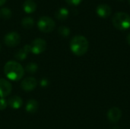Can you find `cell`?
I'll return each instance as SVG.
<instances>
[{"label": "cell", "mask_w": 130, "mask_h": 129, "mask_svg": "<svg viewBox=\"0 0 130 129\" xmlns=\"http://www.w3.org/2000/svg\"><path fill=\"white\" fill-rule=\"evenodd\" d=\"M4 72L8 79L15 81L23 78L24 69L19 62L15 61H9L4 67Z\"/></svg>", "instance_id": "6da1fadb"}, {"label": "cell", "mask_w": 130, "mask_h": 129, "mask_svg": "<svg viewBox=\"0 0 130 129\" xmlns=\"http://www.w3.org/2000/svg\"><path fill=\"white\" fill-rule=\"evenodd\" d=\"M89 47V43L86 37L82 35L75 36L70 41L71 51L78 56L85 55Z\"/></svg>", "instance_id": "7a4b0ae2"}, {"label": "cell", "mask_w": 130, "mask_h": 129, "mask_svg": "<svg viewBox=\"0 0 130 129\" xmlns=\"http://www.w3.org/2000/svg\"><path fill=\"white\" fill-rule=\"evenodd\" d=\"M113 26L120 30H124L130 27V15L125 12L116 13L112 19Z\"/></svg>", "instance_id": "3957f363"}, {"label": "cell", "mask_w": 130, "mask_h": 129, "mask_svg": "<svg viewBox=\"0 0 130 129\" xmlns=\"http://www.w3.org/2000/svg\"><path fill=\"white\" fill-rule=\"evenodd\" d=\"M37 27L41 32L50 33L54 30L56 24L51 17L47 16H43L39 19L37 22Z\"/></svg>", "instance_id": "277c9868"}, {"label": "cell", "mask_w": 130, "mask_h": 129, "mask_svg": "<svg viewBox=\"0 0 130 129\" xmlns=\"http://www.w3.org/2000/svg\"><path fill=\"white\" fill-rule=\"evenodd\" d=\"M46 49V42L41 38L34 40L30 44V52L34 54L38 55L44 52Z\"/></svg>", "instance_id": "5b68a950"}, {"label": "cell", "mask_w": 130, "mask_h": 129, "mask_svg": "<svg viewBox=\"0 0 130 129\" xmlns=\"http://www.w3.org/2000/svg\"><path fill=\"white\" fill-rule=\"evenodd\" d=\"M21 42V36L17 32H10L4 37V43L9 47H14Z\"/></svg>", "instance_id": "8992f818"}, {"label": "cell", "mask_w": 130, "mask_h": 129, "mask_svg": "<svg viewBox=\"0 0 130 129\" xmlns=\"http://www.w3.org/2000/svg\"><path fill=\"white\" fill-rule=\"evenodd\" d=\"M11 90L12 86L11 83L4 78H0V97L5 98L11 94Z\"/></svg>", "instance_id": "52a82bcc"}, {"label": "cell", "mask_w": 130, "mask_h": 129, "mask_svg": "<svg viewBox=\"0 0 130 129\" xmlns=\"http://www.w3.org/2000/svg\"><path fill=\"white\" fill-rule=\"evenodd\" d=\"M21 87L25 91L33 90L37 87V80L33 77L26 78L21 81Z\"/></svg>", "instance_id": "ba28073f"}, {"label": "cell", "mask_w": 130, "mask_h": 129, "mask_svg": "<svg viewBox=\"0 0 130 129\" xmlns=\"http://www.w3.org/2000/svg\"><path fill=\"white\" fill-rule=\"evenodd\" d=\"M122 116V112L120 109L117 107H113L109 109L107 113V118L110 122L116 123L117 122Z\"/></svg>", "instance_id": "9c48e42d"}, {"label": "cell", "mask_w": 130, "mask_h": 129, "mask_svg": "<svg viewBox=\"0 0 130 129\" xmlns=\"http://www.w3.org/2000/svg\"><path fill=\"white\" fill-rule=\"evenodd\" d=\"M97 13L101 17H107L111 14V8L107 4H101L97 7Z\"/></svg>", "instance_id": "30bf717a"}, {"label": "cell", "mask_w": 130, "mask_h": 129, "mask_svg": "<svg viewBox=\"0 0 130 129\" xmlns=\"http://www.w3.org/2000/svg\"><path fill=\"white\" fill-rule=\"evenodd\" d=\"M8 104L10 106V107H11L12 109H19L22 106L23 104V100L22 99L18 97V96H13L11 97H10L8 100Z\"/></svg>", "instance_id": "8fae6325"}, {"label": "cell", "mask_w": 130, "mask_h": 129, "mask_svg": "<svg viewBox=\"0 0 130 129\" xmlns=\"http://www.w3.org/2000/svg\"><path fill=\"white\" fill-rule=\"evenodd\" d=\"M23 8L24 11L27 14L33 13L37 9V3L34 0H26L24 2Z\"/></svg>", "instance_id": "7c38bea8"}, {"label": "cell", "mask_w": 130, "mask_h": 129, "mask_svg": "<svg viewBox=\"0 0 130 129\" xmlns=\"http://www.w3.org/2000/svg\"><path fill=\"white\" fill-rule=\"evenodd\" d=\"M38 106H39V104H38V102L35 100H30L27 104H26V111L27 113H34L37 111L38 109Z\"/></svg>", "instance_id": "4fadbf2b"}, {"label": "cell", "mask_w": 130, "mask_h": 129, "mask_svg": "<svg viewBox=\"0 0 130 129\" xmlns=\"http://www.w3.org/2000/svg\"><path fill=\"white\" fill-rule=\"evenodd\" d=\"M30 52V45H26L23 49H21L15 55L16 59H20V60H23L24 59H26L27 53Z\"/></svg>", "instance_id": "5bb4252c"}, {"label": "cell", "mask_w": 130, "mask_h": 129, "mask_svg": "<svg viewBox=\"0 0 130 129\" xmlns=\"http://www.w3.org/2000/svg\"><path fill=\"white\" fill-rule=\"evenodd\" d=\"M68 15H69V11L66 8H61L58 9L56 11V12L55 13L56 17L61 21L66 20L68 17Z\"/></svg>", "instance_id": "9a60e30c"}, {"label": "cell", "mask_w": 130, "mask_h": 129, "mask_svg": "<svg viewBox=\"0 0 130 129\" xmlns=\"http://www.w3.org/2000/svg\"><path fill=\"white\" fill-rule=\"evenodd\" d=\"M21 24L25 29H30L34 25V21L30 17H25L22 19Z\"/></svg>", "instance_id": "2e32d148"}, {"label": "cell", "mask_w": 130, "mask_h": 129, "mask_svg": "<svg viewBox=\"0 0 130 129\" xmlns=\"http://www.w3.org/2000/svg\"><path fill=\"white\" fill-rule=\"evenodd\" d=\"M58 33H59V35L62 36H68L70 33V30L68 27L66 26H61L59 27L58 30Z\"/></svg>", "instance_id": "e0dca14e"}, {"label": "cell", "mask_w": 130, "mask_h": 129, "mask_svg": "<svg viewBox=\"0 0 130 129\" xmlns=\"http://www.w3.org/2000/svg\"><path fill=\"white\" fill-rule=\"evenodd\" d=\"M1 14L5 19H8L11 16V11L8 8H3L1 9Z\"/></svg>", "instance_id": "ac0fdd59"}, {"label": "cell", "mask_w": 130, "mask_h": 129, "mask_svg": "<svg viewBox=\"0 0 130 129\" xmlns=\"http://www.w3.org/2000/svg\"><path fill=\"white\" fill-rule=\"evenodd\" d=\"M26 69L28 72H31V73H34L37 70V65L36 64L34 63H30L28 64L26 67Z\"/></svg>", "instance_id": "d6986e66"}, {"label": "cell", "mask_w": 130, "mask_h": 129, "mask_svg": "<svg viewBox=\"0 0 130 129\" xmlns=\"http://www.w3.org/2000/svg\"><path fill=\"white\" fill-rule=\"evenodd\" d=\"M8 106V101L5 98H0V110H4Z\"/></svg>", "instance_id": "ffe728a7"}, {"label": "cell", "mask_w": 130, "mask_h": 129, "mask_svg": "<svg viewBox=\"0 0 130 129\" xmlns=\"http://www.w3.org/2000/svg\"><path fill=\"white\" fill-rule=\"evenodd\" d=\"M66 2L69 5H78L82 0H66Z\"/></svg>", "instance_id": "44dd1931"}, {"label": "cell", "mask_w": 130, "mask_h": 129, "mask_svg": "<svg viewBox=\"0 0 130 129\" xmlns=\"http://www.w3.org/2000/svg\"><path fill=\"white\" fill-rule=\"evenodd\" d=\"M48 84H49V81L46 79H42L40 81V85L42 87H46L48 85Z\"/></svg>", "instance_id": "7402d4cb"}, {"label": "cell", "mask_w": 130, "mask_h": 129, "mask_svg": "<svg viewBox=\"0 0 130 129\" xmlns=\"http://www.w3.org/2000/svg\"><path fill=\"white\" fill-rule=\"evenodd\" d=\"M126 40L128 42V43L130 45V33L127 35V37H126Z\"/></svg>", "instance_id": "603a6c76"}, {"label": "cell", "mask_w": 130, "mask_h": 129, "mask_svg": "<svg viewBox=\"0 0 130 129\" xmlns=\"http://www.w3.org/2000/svg\"><path fill=\"white\" fill-rule=\"evenodd\" d=\"M6 1H7V0H0V6L3 5L6 2Z\"/></svg>", "instance_id": "cb8c5ba5"}, {"label": "cell", "mask_w": 130, "mask_h": 129, "mask_svg": "<svg viewBox=\"0 0 130 129\" xmlns=\"http://www.w3.org/2000/svg\"><path fill=\"white\" fill-rule=\"evenodd\" d=\"M113 129H118V128H114Z\"/></svg>", "instance_id": "d4e9b609"}, {"label": "cell", "mask_w": 130, "mask_h": 129, "mask_svg": "<svg viewBox=\"0 0 130 129\" xmlns=\"http://www.w3.org/2000/svg\"><path fill=\"white\" fill-rule=\"evenodd\" d=\"M129 4H130V0H129Z\"/></svg>", "instance_id": "484cf974"}, {"label": "cell", "mask_w": 130, "mask_h": 129, "mask_svg": "<svg viewBox=\"0 0 130 129\" xmlns=\"http://www.w3.org/2000/svg\"><path fill=\"white\" fill-rule=\"evenodd\" d=\"M0 50H1V46H0Z\"/></svg>", "instance_id": "4316f807"}, {"label": "cell", "mask_w": 130, "mask_h": 129, "mask_svg": "<svg viewBox=\"0 0 130 129\" xmlns=\"http://www.w3.org/2000/svg\"><path fill=\"white\" fill-rule=\"evenodd\" d=\"M120 1H123V0H120Z\"/></svg>", "instance_id": "83f0119b"}]
</instances>
